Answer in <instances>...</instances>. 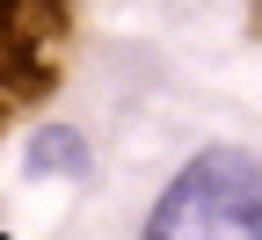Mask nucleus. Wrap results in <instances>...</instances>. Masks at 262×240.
<instances>
[{
    "label": "nucleus",
    "instance_id": "obj_1",
    "mask_svg": "<svg viewBox=\"0 0 262 240\" xmlns=\"http://www.w3.org/2000/svg\"><path fill=\"white\" fill-rule=\"evenodd\" d=\"M139 240H262V160L248 146L189 153Z\"/></svg>",
    "mask_w": 262,
    "mask_h": 240
},
{
    "label": "nucleus",
    "instance_id": "obj_2",
    "mask_svg": "<svg viewBox=\"0 0 262 240\" xmlns=\"http://www.w3.org/2000/svg\"><path fill=\"white\" fill-rule=\"evenodd\" d=\"M73 22L80 0H0V131L58 95Z\"/></svg>",
    "mask_w": 262,
    "mask_h": 240
},
{
    "label": "nucleus",
    "instance_id": "obj_3",
    "mask_svg": "<svg viewBox=\"0 0 262 240\" xmlns=\"http://www.w3.org/2000/svg\"><path fill=\"white\" fill-rule=\"evenodd\" d=\"M29 167H37V175H80V167H88V146L66 124H51V131L29 139Z\"/></svg>",
    "mask_w": 262,
    "mask_h": 240
},
{
    "label": "nucleus",
    "instance_id": "obj_4",
    "mask_svg": "<svg viewBox=\"0 0 262 240\" xmlns=\"http://www.w3.org/2000/svg\"><path fill=\"white\" fill-rule=\"evenodd\" d=\"M255 37H262V0H255Z\"/></svg>",
    "mask_w": 262,
    "mask_h": 240
}]
</instances>
